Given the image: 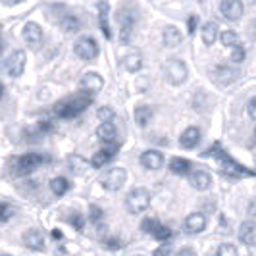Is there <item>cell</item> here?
Returning a JSON list of instances; mask_svg holds the SVG:
<instances>
[{
    "label": "cell",
    "mask_w": 256,
    "mask_h": 256,
    "mask_svg": "<svg viewBox=\"0 0 256 256\" xmlns=\"http://www.w3.org/2000/svg\"><path fill=\"white\" fill-rule=\"evenodd\" d=\"M90 104H92V94L81 90V92H77L74 96H68L64 100L56 102L54 114L58 116V118H62V120H72V118H77L81 112H85Z\"/></svg>",
    "instance_id": "obj_1"
},
{
    "label": "cell",
    "mask_w": 256,
    "mask_h": 256,
    "mask_svg": "<svg viewBox=\"0 0 256 256\" xmlns=\"http://www.w3.org/2000/svg\"><path fill=\"white\" fill-rule=\"evenodd\" d=\"M50 158L46 154H40V152H27L22 154L18 160H16V166H14V174L18 178H24V176H29L33 174L37 168H40L44 162H48Z\"/></svg>",
    "instance_id": "obj_2"
},
{
    "label": "cell",
    "mask_w": 256,
    "mask_h": 256,
    "mask_svg": "<svg viewBox=\"0 0 256 256\" xmlns=\"http://www.w3.org/2000/svg\"><path fill=\"white\" fill-rule=\"evenodd\" d=\"M126 204H128V210L131 214H141V212H144L150 206V192H148V189H144V187L133 189L128 194Z\"/></svg>",
    "instance_id": "obj_3"
},
{
    "label": "cell",
    "mask_w": 256,
    "mask_h": 256,
    "mask_svg": "<svg viewBox=\"0 0 256 256\" xmlns=\"http://www.w3.org/2000/svg\"><path fill=\"white\" fill-rule=\"evenodd\" d=\"M164 74H166V79L172 83V85H181L187 81V76H189V70L183 60L180 58H170L166 62V68H164Z\"/></svg>",
    "instance_id": "obj_4"
},
{
    "label": "cell",
    "mask_w": 256,
    "mask_h": 256,
    "mask_svg": "<svg viewBox=\"0 0 256 256\" xmlns=\"http://www.w3.org/2000/svg\"><path fill=\"white\" fill-rule=\"evenodd\" d=\"M126 180H128V172L124 168H110L100 178V183L106 191H120L126 185Z\"/></svg>",
    "instance_id": "obj_5"
},
{
    "label": "cell",
    "mask_w": 256,
    "mask_h": 256,
    "mask_svg": "<svg viewBox=\"0 0 256 256\" xmlns=\"http://www.w3.org/2000/svg\"><path fill=\"white\" fill-rule=\"evenodd\" d=\"M74 52H76L81 60H87V62H89V60H94V58L98 56L100 48H98V42H96L94 38L89 37V35H85V37L77 38L76 46H74Z\"/></svg>",
    "instance_id": "obj_6"
},
{
    "label": "cell",
    "mask_w": 256,
    "mask_h": 256,
    "mask_svg": "<svg viewBox=\"0 0 256 256\" xmlns=\"http://www.w3.org/2000/svg\"><path fill=\"white\" fill-rule=\"evenodd\" d=\"M216 158H218L220 166H222L220 168V172L226 174V176H230V178H239V176H248V174H250V172H246L241 164H237L231 156H228L226 150H218Z\"/></svg>",
    "instance_id": "obj_7"
},
{
    "label": "cell",
    "mask_w": 256,
    "mask_h": 256,
    "mask_svg": "<svg viewBox=\"0 0 256 256\" xmlns=\"http://www.w3.org/2000/svg\"><path fill=\"white\" fill-rule=\"evenodd\" d=\"M26 64H27L26 52L24 50L12 52V54L8 56V60H6V72H8V76L20 77L22 74H24V70H26Z\"/></svg>",
    "instance_id": "obj_8"
},
{
    "label": "cell",
    "mask_w": 256,
    "mask_h": 256,
    "mask_svg": "<svg viewBox=\"0 0 256 256\" xmlns=\"http://www.w3.org/2000/svg\"><path fill=\"white\" fill-rule=\"evenodd\" d=\"M220 12L226 20L230 22H237L244 12V6L241 0H222L220 4Z\"/></svg>",
    "instance_id": "obj_9"
},
{
    "label": "cell",
    "mask_w": 256,
    "mask_h": 256,
    "mask_svg": "<svg viewBox=\"0 0 256 256\" xmlns=\"http://www.w3.org/2000/svg\"><path fill=\"white\" fill-rule=\"evenodd\" d=\"M116 154H118V144H114V142H106L104 148H100L98 152L92 154L90 164H92L94 168H104L112 158H114Z\"/></svg>",
    "instance_id": "obj_10"
},
{
    "label": "cell",
    "mask_w": 256,
    "mask_h": 256,
    "mask_svg": "<svg viewBox=\"0 0 256 256\" xmlns=\"http://www.w3.org/2000/svg\"><path fill=\"white\" fill-rule=\"evenodd\" d=\"M104 87V79L96 72H89V74H85V76L81 77V81H79V89L85 90V92H90V94H94V92H98V90Z\"/></svg>",
    "instance_id": "obj_11"
},
{
    "label": "cell",
    "mask_w": 256,
    "mask_h": 256,
    "mask_svg": "<svg viewBox=\"0 0 256 256\" xmlns=\"http://www.w3.org/2000/svg\"><path fill=\"white\" fill-rule=\"evenodd\" d=\"M22 241L31 250H42L44 248V235L38 230H27L22 237Z\"/></svg>",
    "instance_id": "obj_12"
},
{
    "label": "cell",
    "mask_w": 256,
    "mask_h": 256,
    "mask_svg": "<svg viewBox=\"0 0 256 256\" xmlns=\"http://www.w3.org/2000/svg\"><path fill=\"white\" fill-rule=\"evenodd\" d=\"M183 228L187 233H191V235H196V233H202L206 228V218L200 214V212H194V214H189L187 220H185V224H183Z\"/></svg>",
    "instance_id": "obj_13"
},
{
    "label": "cell",
    "mask_w": 256,
    "mask_h": 256,
    "mask_svg": "<svg viewBox=\"0 0 256 256\" xmlns=\"http://www.w3.org/2000/svg\"><path fill=\"white\" fill-rule=\"evenodd\" d=\"M164 164V154L158 150H146L141 154V166L146 170H160Z\"/></svg>",
    "instance_id": "obj_14"
},
{
    "label": "cell",
    "mask_w": 256,
    "mask_h": 256,
    "mask_svg": "<svg viewBox=\"0 0 256 256\" xmlns=\"http://www.w3.org/2000/svg\"><path fill=\"white\" fill-rule=\"evenodd\" d=\"M22 37H24L27 44H38L42 40V29L35 22H29V24H26L24 31H22Z\"/></svg>",
    "instance_id": "obj_15"
},
{
    "label": "cell",
    "mask_w": 256,
    "mask_h": 256,
    "mask_svg": "<svg viewBox=\"0 0 256 256\" xmlns=\"http://www.w3.org/2000/svg\"><path fill=\"white\" fill-rule=\"evenodd\" d=\"M239 239L246 246H256V222H243L241 224Z\"/></svg>",
    "instance_id": "obj_16"
},
{
    "label": "cell",
    "mask_w": 256,
    "mask_h": 256,
    "mask_svg": "<svg viewBox=\"0 0 256 256\" xmlns=\"http://www.w3.org/2000/svg\"><path fill=\"white\" fill-rule=\"evenodd\" d=\"M116 135H118V131H116V126L112 124V120L102 122V124L98 126V129H96V137L102 142H114Z\"/></svg>",
    "instance_id": "obj_17"
},
{
    "label": "cell",
    "mask_w": 256,
    "mask_h": 256,
    "mask_svg": "<svg viewBox=\"0 0 256 256\" xmlns=\"http://www.w3.org/2000/svg\"><path fill=\"white\" fill-rule=\"evenodd\" d=\"M118 22L122 26V42H129L131 38V31H133V26H135V18L131 14L122 12L118 16Z\"/></svg>",
    "instance_id": "obj_18"
},
{
    "label": "cell",
    "mask_w": 256,
    "mask_h": 256,
    "mask_svg": "<svg viewBox=\"0 0 256 256\" xmlns=\"http://www.w3.org/2000/svg\"><path fill=\"white\" fill-rule=\"evenodd\" d=\"M189 183H191V187H194L196 191H206L212 185V178L206 172H192Z\"/></svg>",
    "instance_id": "obj_19"
},
{
    "label": "cell",
    "mask_w": 256,
    "mask_h": 256,
    "mask_svg": "<svg viewBox=\"0 0 256 256\" xmlns=\"http://www.w3.org/2000/svg\"><path fill=\"white\" fill-rule=\"evenodd\" d=\"M200 141V131L196 128H189L183 131V135L180 137V144L183 148H194Z\"/></svg>",
    "instance_id": "obj_20"
},
{
    "label": "cell",
    "mask_w": 256,
    "mask_h": 256,
    "mask_svg": "<svg viewBox=\"0 0 256 256\" xmlns=\"http://www.w3.org/2000/svg\"><path fill=\"white\" fill-rule=\"evenodd\" d=\"M170 170H172L176 176H187V174L192 172V162L187 160V158H180V156H178V158H172Z\"/></svg>",
    "instance_id": "obj_21"
},
{
    "label": "cell",
    "mask_w": 256,
    "mask_h": 256,
    "mask_svg": "<svg viewBox=\"0 0 256 256\" xmlns=\"http://www.w3.org/2000/svg\"><path fill=\"white\" fill-rule=\"evenodd\" d=\"M164 44L166 46H170V48H174V46H178V44H181V40H183V35H181V31L178 29V27L174 26H168L164 27Z\"/></svg>",
    "instance_id": "obj_22"
},
{
    "label": "cell",
    "mask_w": 256,
    "mask_h": 256,
    "mask_svg": "<svg viewBox=\"0 0 256 256\" xmlns=\"http://www.w3.org/2000/svg\"><path fill=\"white\" fill-rule=\"evenodd\" d=\"M150 120H152V108L150 106L141 104V106L135 108V122H137L139 128H146Z\"/></svg>",
    "instance_id": "obj_23"
},
{
    "label": "cell",
    "mask_w": 256,
    "mask_h": 256,
    "mask_svg": "<svg viewBox=\"0 0 256 256\" xmlns=\"http://www.w3.org/2000/svg\"><path fill=\"white\" fill-rule=\"evenodd\" d=\"M108 4L106 2H98V22H100V29H102L104 37L112 38V31H110V24H108Z\"/></svg>",
    "instance_id": "obj_24"
},
{
    "label": "cell",
    "mask_w": 256,
    "mask_h": 256,
    "mask_svg": "<svg viewBox=\"0 0 256 256\" xmlns=\"http://www.w3.org/2000/svg\"><path fill=\"white\" fill-rule=\"evenodd\" d=\"M216 83L218 85H230V83H233L235 81V77H237V74L231 70V68H226V66H222V68H218L216 72Z\"/></svg>",
    "instance_id": "obj_25"
},
{
    "label": "cell",
    "mask_w": 256,
    "mask_h": 256,
    "mask_svg": "<svg viewBox=\"0 0 256 256\" xmlns=\"http://www.w3.org/2000/svg\"><path fill=\"white\" fill-rule=\"evenodd\" d=\"M60 27L64 29L66 33H76L81 27V22L77 20V16H74V14H66L64 18L60 20Z\"/></svg>",
    "instance_id": "obj_26"
},
{
    "label": "cell",
    "mask_w": 256,
    "mask_h": 256,
    "mask_svg": "<svg viewBox=\"0 0 256 256\" xmlns=\"http://www.w3.org/2000/svg\"><path fill=\"white\" fill-rule=\"evenodd\" d=\"M216 38H218V26L210 22V24H206L202 27V42L206 46H212L216 42Z\"/></svg>",
    "instance_id": "obj_27"
},
{
    "label": "cell",
    "mask_w": 256,
    "mask_h": 256,
    "mask_svg": "<svg viewBox=\"0 0 256 256\" xmlns=\"http://www.w3.org/2000/svg\"><path fill=\"white\" fill-rule=\"evenodd\" d=\"M124 66H126V70L131 72V74H135V72H139L142 68V58L139 52H133V54H129L126 56V60H124Z\"/></svg>",
    "instance_id": "obj_28"
},
{
    "label": "cell",
    "mask_w": 256,
    "mask_h": 256,
    "mask_svg": "<svg viewBox=\"0 0 256 256\" xmlns=\"http://www.w3.org/2000/svg\"><path fill=\"white\" fill-rule=\"evenodd\" d=\"M50 191L56 194V196H62L66 192L70 191V181L66 178H54L50 181Z\"/></svg>",
    "instance_id": "obj_29"
},
{
    "label": "cell",
    "mask_w": 256,
    "mask_h": 256,
    "mask_svg": "<svg viewBox=\"0 0 256 256\" xmlns=\"http://www.w3.org/2000/svg\"><path fill=\"white\" fill-rule=\"evenodd\" d=\"M152 237L158 239V241H168L172 237V230L166 228V226H162V224H158V228L152 231Z\"/></svg>",
    "instance_id": "obj_30"
},
{
    "label": "cell",
    "mask_w": 256,
    "mask_h": 256,
    "mask_svg": "<svg viewBox=\"0 0 256 256\" xmlns=\"http://www.w3.org/2000/svg\"><path fill=\"white\" fill-rule=\"evenodd\" d=\"M220 38H222V44H224V46H235V44H237V35H235L233 31H224V33L220 35Z\"/></svg>",
    "instance_id": "obj_31"
},
{
    "label": "cell",
    "mask_w": 256,
    "mask_h": 256,
    "mask_svg": "<svg viewBox=\"0 0 256 256\" xmlns=\"http://www.w3.org/2000/svg\"><path fill=\"white\" fill-rule=\"evenodd\" d=\"M218 256H237V246H235V244H231V243L220 244Z\"/></svg>",
    "instance_id": "obj_32"
},
{
    "label": "cell",
    "mask_w": 256,
    "mask_h": 256,
    "mask_svg": "<svg viewBox=\"0 0 256 256\" xmlns=\"http://www.w3.org/2000/svg\"><path fill=\"white\" fill-rule=\"evenodd\" d=\"M233 48V52H231V60L235 62V64H241L244 60V48L243 46H239V42L235 44V46H231Z\"/></svg>",
    "instance_id": "obj_33"
},
{
    "label": "cell",
    "mask_w": 256,
    "mask_h": 256,
    "mask_svg": "<svg viewBox=\"0 0 256 256\" xmlns=\"http://www.w3.org/2000/svg\"><path fill=\"white\" fill-rule=\"evenodd\" d=\"M70 224H72L77 231H83V228H85V218H83L79 212H74V214L70 216Z\"/></svg>",
    "instance_id": "obj_34"
},
{
    "label": "cell",
    "mask_w": 256,
    "mask_h": 256,
    "mask_svg": "<svg viewBox=\"0 0 256 256\" xmlns=\"http://www.w3.org/2000/svg\"><path fill=\"white\" fill-rule=\"evenodd\" d=\"M158 224H160L158 220L144 218V220H142V224H141V230L144 231V233H150V235H152V231L156 230V228H158Z\"/></svg>",
    "instance_id": "obj_35"
},
{
    "label": "cell",
    "mask_w": 256,
    "mask_h": 256,
    "mask_svg": "<svg viewBox=\"0 0 256 256\" xmlns=\"http://www.w3.org/2000/svg\"><path fill=\"white\" fill-rule=\"evenodd\" d=\"M89 218H90V222H92V224L100 222V220H102V210H100L96 204H92L89 208Z\"/></svg>",
    "instance_id": "obj_36"
},
{
    "label": "cell",
    "mask_w": 256,
    "mask_h": 256,
    "mask_svg": "<svg viewBox=\"0 0 256 256\" xmlns=\"http://www.w3.org/2000/svg\"><path fill=\"white\" fill-rule=\"evenodd\" d=\"M14 214V208L8 204H2L0 202V222H6V220H10Z\"/></svg>",
    "instance_id": "obj_37"
},
{
    "label": "cell",
    "mask_w": 256,
    "mask_h": 256,
    "mask_svg": "<svg viewBox=\"0 0 256 256\" xmlns=\"http://www.w3.org/2000/svg\"><path fill=\"white\" fill-rule=\"evenodd\" d=\"M98 118H100L102 122H106V120H112V118H114V110H110V108H106V106H104V108H100V110H98Z\"/></svg>",
    "instance_id": "obj_38"
},
{
    "label": "cell",
    "mask_w": 256,
    "mask_h": 256,
    "mask_svg": "<svg viewBox=\"0 0 256 256\" xmlns=\"http://www.w3.org/2000/svg\"><path fill=\"white\" fill-rule=\"evenodd\" d=\"M196 24H198V18H196V16H191L189 22H187V31H189V35H192V33L196 31Z\"/></svg>",
    "instance_id": "obj_39"
},
{
    "label": "cell",
    "mask_w": 256,
    "mask_h": 256,
    "mask_svg": "<svg viewBox=\"0 0 256 256\" xmlns=\"http://www.w3.org/2000/svg\"><path fill=\"white\" fill-rule=\"evenodd\" d=\"M104 244H106V248H110V250H118V248H122L120 239H106Z\"/></svg>",
    "instance_id": "obj_40"
},
{
    "label": "cell",
    "mask_w": 256,
    "mask_h": 256,
    "mask_svg": "<svg viewBox=\"0 0 256 256\" xmlns=\"http://www.w3.org/2000/svg\"><path fill=\"white\" fill-rule=\"evenodd\" d=\"M246 110H248V116H250L252 120H256V96L252 98V100H248V106H246Z\"/></svg>",
    "instance_id": "obj_41"
},
{
    "label": "cell",
    "mask_w": 256,
    "mask_h": 256,
    "mask_svg": "<svg viewBox=\"0 0 256 256\" xmlns=\"http://www.w3.org/2000/svg\"><path fill=\"white\" fill-rule=\"evenodd\" d=\"M166 254H174V250L170 246H160L154 250V256H166Z\"/></svg>",
    "instance_id": "obj_42"
},
{
    "label": "cell",
    "mask_w": 256,
    "mask_h": 256,
    "mask_svg": "<svg viewBox=\"0 0 256 256\" xmlns=\"http://www.w3.org/2000/svg\"><path fill=\"white\" fill-rule=\"evenodd\" d=\"M4 6H16V4H22L24 0H0Z\"/></svg>",
    "instance_id": "obj_43"
},
{
    "label": "cell",
    "mask_w": 256,
    "mask_h": 256,
    "mask_svg": "<svg viewBox=\"0 0 256 256\" xmlns=\"http://www.w3.org/2000/svg\"><path fill=\"white\" fill-rule=\"evenodd\" d=\"M248 212H250V214H254V216H256V198L252 200V202H250V206H248Z\"/></svg>",
    "instance_id": "obj_44"
},
{
    "label": "cell",
    "mask_w": 256,
    "mask_h": 256,
    "mask_svg": "<svg viewBox=\"0 0 256 256\" xmlns=\"http://www.w3.org/2000/svg\"><path fill=\"white\" fill-rule=\"evenodd\" d=\"M52 237H54V239H62V233H60L58 230H54L52 231Z\"/></svg>",
    "instance_id": "obj_45"
},
{
    "label": "cell",
    "mask_w": 256,
    "mask_h": 256,
    "mask_svg": "<svg viewBox=\"0 0 256 256\" xmlns=\"http://www.w3.org/2000/svg\"><path fill=\"white\" fill-rule=\"evenodd\" d=\"M181 254H194V250H192V248H183Z\"/></svg>",
    "instance_id": "obj_46"
},
{
    "label": "cell",
    "mask_w": 256,
    "mask_h": 256,
    "mask_svg": "<svg viewBox=\"0 0 256 256\" xmlns=\"http://www.w3.org/2000/svg\"><path fill=\"white\" fill-rule=\"evenodd\" d=\"M2 96H4V85L0 83V98H2Z\"/></svg>",
    "instance_id": "obj_47"
},
{
    "label": "cell",
    "mask_w": 256,
    "mask_h": 256,
    "mask_svg": "<svg viewBox=\"0 0 256 256\" xmlns=\"http://www.w3.org/2000/svg\"><path fill=\"white\" fill-rule=\"evenodd\" d=\"M0 31H2V26H0Z\"/></svg>",
    "instance_id": "obj_48"
},
{
    "label": "cell",
    "mask_w": 256,
    "mask_h": 256,
    "mask_svg": "<svg viewBox=\"0 0 256 256\" xmlns=\"http://www.w3.org/2000/svg\"><path fill=\"white\" fill-rule=\"evenodd\" d=\"M254 158H256V152H254Z\"/></svg>",
    "instance_id": "obj_49"
}]
</instances>
